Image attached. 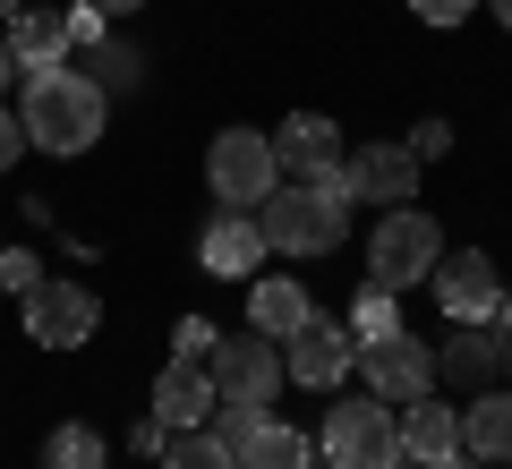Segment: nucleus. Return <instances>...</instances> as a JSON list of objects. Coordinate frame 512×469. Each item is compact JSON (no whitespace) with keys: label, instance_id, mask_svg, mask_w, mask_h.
<instances>
[{"label":"nucleus","instance_id":"obj_4","mask_svg":"<svg viewBox=\"0 0 512 469\" xmlns=\"http://www.w3.org/2000/svg\"><path fill=\"white\" fill-rule=\"evenodd\" d=\"M436 265H444V231L419 214V205H393V214L376 222V239H367V282L410 290V282H427Z\"/></svg>","mask_w":512,"mask_h":469},{"label":"nucleus","instance_id":"obj_32","mask_svg":"<svg viewBox=\"0 0 512 469\" xmlns=\"http://www.w3.org/2000/svg\"><path fill=\"white\" fill-rule=\"evenodd\" d=\"M163 444H171V427H163V418H146V427L128 435V452H146V461H163Z\"/></svg>","mask_w":512,"mask_h":469},{"label":"nucleus","instance_id":"obj_21","mask_svg":"<svg viewBox=\"0 0 512 469\" xmlns=\"http://www.w3.org/2000/svg\"><path fill=\"white\" fill-rule=\"evenodd\" d=\"M163 469H239V452L222 444L214 427H188V435H171V444H163Z\"/></svg>","mask_w":512,"mask_h":469},{"label":"nucleus","instance_id":"obj_16","mask_svg":"<svg viewBox=\"0 0 512 469\" xmlns=\"http://www.w3.org/2000/svg\"><path fill=\"white\" fill-rule=\"evenodd\" d=\"M274 163H282V180H316V171L342 163V128L316 120V111H291V120L274 128Z\"/></svg>","mask_w":512,"mask_h":469},{"label":"nucleus","instance_id":"obj_12","mask_svg":"<svg viewBox=\"0 0 512 469\" xmlns=\"http://www.w3.org/2000/svg\"><path fill=\"white\" fill-rule=\"evenodd\" d=\"M427 282H436V307L453 316V325H478V316H495V299H504V282H495V265H487L478 248L444 256V265L427 273Z\"/></svg>","mask_w":512,"mask_h":469},{"label":"nucleus","instance_id":"obj_5","mask_svg":"<svg viewBox=\"0 0 512 469\" xmlns=\"http://www.w3.org/2000/svg\"><path fill=\"white\" fill-rule=\"evenodd\" d=\"M325 469H402V427H393V401H342L325 410Z\"/></svg>","mask_w":512,"mask_h":469},{"label":"nucleus","instance_id":"obj_10","mask_svg":"<svg viewBox=\"0 0 512 469\" xmlns=\"http://www.w3.org/2000/svg\"><path fill=\"white\" fill-rule=\"evenodd\" d=\"M419 154H410V145H367V154H350V205H384V214H393V205H410L419 197Z\"/></svg>","mask_w":512,"mask_h":469},{"label":"nucleus","instance_id":"obj_33","mask_svg":"<svg viewBox=\"0 0 512 469\" xmlns=\"http://www.w3.org/2000/svg\"><path fill=\"white\" fill-rule=\"evenodd\" d=\"M9 77H18V52H9V35H0V94H9Z\"/></svg>","mask_w":512,"mask_h":469},{"label":"nucleus","instance_id":"obj_34","mask_svg":"<svg viewBox=\"0 0 512 469\" xmlns=\"http://www.w3.org/2000/svg\"><path fill=\"white\" fill-rule=\"evenodd\" d=\"M94 9H103V18H128V9H146V0H94Z\"/></svg>","mask_w":512,"mask_h":469},{"label":"nucleus","instance_id":"obj_2","mask_svg":"<svg viewBox=\"0 0 512 469\" xmlns=\"http://www.w3.org/2000/svg\"><path fill=\"white\" fill-rule=\"evenodd\" d=\"M256 231H265L274 256H333L342 231H350V197H325V188H308V180H282L274 197L256 205Z\"/></svg>","mask_w":512,"mask_h":469},{"label":"nucleus","instance_id":"obj_35","mask_svg":"<svg viewBox=\"0 0 512 469\" xmlns=\"http://www.w3.org/2000/svg\"><path fill=\"white\" fill-rule=\"evenodd\" d=\"M487 9H495V26H504V35H512V0H487Z\"/></svg>","mask_w":512,"mask_h":469},{"label":"nucleus","instance_id":"obj_15","mask_svg":"<svg viewBox=\"0 0 512 469\" xmlns=\"http://www.w3.org/2000/svg\"><path fill=\"white\" fill-rule=\"evenodd\" d=\"M9 52H18V77L35 69H69V9H43V0H26L18 18H9Z\"/></svg>","mask_w":512,"mask_h":469},{"label":"nucleus","instance_id":"obj_6","mask_svg":"<svg viewBox=\"0 0 512 469\" xmlns=\"http://www.w3.org/2000/svg\"><path fill=\"white\" fill-rule=\"evenodd\" d=\"M94 325H103V299H94L86 282H52V273H43V282L26 290V333H35L43 350L94 342Z\"/></svg>","mask_w":512,"mask_h":469},{"label":"nucleus","instance_id":"obj_18","mask_svg":"<svg viewBox=\"0 0 512 469\" xmlns=\"http://www.w3.org/2000/svg\"><path fill=\"white\" fill-rule=\"evenodd\" d=\"M308 316H316V307H308V290H299L291 273H265V282L248 290V325L265 333V342H291V333L308 325Z\"/></svg>","mask_w":512,"mask_h":469},{"label":"nucleus","instance_id":"obj_3","mask_svg":"<svg viewBox=\"0 0 512 469\" xmlns=\"http://www.w3.org/2000/svg\"><path fill=\"white\" fill-rule=\"evenodd\" d=\"M205 188H214V205H231V214H256V205L282 188L274 137H256V128H222L214 154H205Z\"/></svg>","mask_w":512,"mask_h":469},{"label":"nucleus","instance_id":"obj_31","mask_svg":"<svg viewBox=\"0 0 512 469\" xmlns=\"http://www.w3.org/2000/svg\"><path fill=\"white\" fill-rule=\"evenodd\" d=\"M18 154H26V120H18V111H0V171L18 163Z\"/></svg>","mask_w":512,"mask_h":469},{"label":"nucleus","instance_id":"obj_26","mask_svg":"<svg viewBox=\"0 0 512 469\" xmlns=\"http://www.w3.org/2000/svg\"><path fill=\"white\" fill-rule=\"evenodd\" d=\"M214 342H222V333L205 325V316H180V333H171V359H214Z\"/></svg>","mask_w":512,"mask_h":469},{"label":"nucleus","instance_id":"obj_9","mask_svg":"<svg viewBox=\"0 0 512 469\" xmlns=\"http://www.w3.org/2000/svg\"><path fill=\"white\" fill-rule=\"evenodd\" d=\"M282 367H291V384H308V393H325V384H342L350 367H359V333L333 325V316H308V325L282 342Z\"/></svg>","mask_w":512,"mask_h":469},{"label":"nucleus","instance_id":"obj_7","mask_svg":"<svg viewBox=\"0 0 512 469\" xmlns=\"http://www.w3.org/2000/svg\"><path fill=\"white\" fill-rule=\"evenodd\" d=\"M282 342H265V333H239V342H214V393L222 401H256V410H274V393H282Z\"/></svg>","mask_w":512,"mask_h":469},{"label":"nucleus","instance_id":"obj_19","mask_svg":"<svg viewBox=\"0 0 512 469\" xmlns=\"http://www.w3.org/2000/svg\"><path fill=\"white\" fill-rule=\"evenodd\" d=\"M461 452L470 461H512V393H478L461 410Z\"/></svg>","mask_w":512,"mask_h":469},{"label":"nucleus","instance_id":"obj_28","mask_svg":"<svg viewBox=\"0 0 512 469\" xmlns=\"http://www.w3.org/2000/svg\"><path fill=\"white\" fill-rule=\"evenodd\" d=\"M103 35H111V18L94 9V0H77V9H69V43H77V52H94Z\"/></svg>","mask_w":512,"mask_h":469},{"label":"nucleus","instance_id":"obj_23","mask_svg":"<svg viewBox=\"0 0 512 469\" xmlns=\"http://www.w3.org/2000/svg\"><path fill=\"white\" fill-rule=\"evenodd\" d=\"M137 69H146V60L128 52V43H111V35L94 43V52H86V77H94V86H103V94H111V86L128 94V86H137Z\"/></svg>","mask_w":512,"mask_h":469},{"label":"nucleus","instance_id":"obj_13","mask_svg":"<svg viewBox=\"0 0 512 469\" xmlns=\"http://www.w3.org/2000/svg\"><path fill=\"white\" fill-rule=\"evenodd\" d=\"M265 231H256V214H231L222 205L214 222H205V239H197V265L205 273H222V282H256V265H265Z\"/></svg>","mask_w":512,"mask_h":469},{"label":"nucleus","instance_id":"obj_1","mask_svg":"<svg viewBox=\"0 0 512 469\" xmlns=\"http://www.w3.org/2000/svg\"><path fill=\"white\" fill-rule=\"evenodd\" d=\"M103 111H111V94L86 69H35L18 120H26V145H43V154H86L103 137Z\"/></svg>","mask_w":512,"mask_h":469},{"label":"nucleus","instance_id":"obj_14","mask_svg":"<svg viewBox=\"0 0 512 469\" xmlns=\"http://www.w3.org/2000/svg\"><path fill=\"white\" fill-rule=\"evenodd\" d=\"M214 410H222V393H214V367H205V359H171L163 376H154V418H163L171 435L205 427Z\"/></svg>","mask_w":512,"mask_h":469},{"label":"nucleus","instance_id":"obj_20","mask_svg":"<svg viewBox=\"0 0 512 469\" xmlns=\"http://www.w3.org/2000/svg\"><path fill=\"white\" fill-rule=\"evenodd\" d=\"M239 469H308V435H299V427H274V418H265V427L239 444Z\"/></svg>","mask_w":512,"mask_h":469},{"label":"nucleus","instance_id":"obj_8","mask_svg":"<svg viewBox=\"0 0 512 469\" xmlns=\"http://www.w3.org/2000/svg\"><path fill=\"white\" fill-rule=\"evenodd\" d=\"M359 367H367V393L376 401H427L436 393V350L410 342V333H384V342H359Z\"/></svg>","mask_w":512,"mask_h":469},{"label":"nucleus","instance_id":"obj_27","mask_svg":"<svg viewBox=\"0 0 512 469\" xmlns=\"http://www.w3.org/2000/svg\"><path fill=\"white\" fill-rule=\"evenodd\" d=\"M35 282H43V265H35V256H26V248H0V290H18V299H26Z\"/></svg>","mask_w":512,"mask_h":469},{"label":"nucleus","instance_id":"obj_36","mask_svg":"<svg viewBox=\"0 0 512 469\" xmlns=\"http://www.w3.org/2000/svg\"><path fill=\"white\" fill-rule=\"evenodd\" d=\"M495 325H504V333H512V290H504V299H495Z\"/></svg>","mask_w":512,"mask_h":469},{"label":"nucleus","instance_id":"obj_11","mask_svg":"<svg viewBox=\"0 0 512 469\" xmlns=\"http://www.w3.org/2000/svg\"><path fill=\"white\" fill-rule=\"evenodd\" d=\"M436 376H453V384H495V376H512V333L495 325V316H478V325H453V342L436 350Z\"/></svg>","mask_w":512,"mask_h":469},{"label":"nucleus","instance_id":"obj_38","mask_svg":"<svg viewBox=\"0 0 512 469\" xmlns=\"http://www.w3.org/2000/svg\"><path fill=\"white\" fill-rule=\"evenodd\" d=\"M18 9H26V0H0V18H18Z\"/></svg>","mask_w":512,"mask_h":469},{"label":"nucleus","instance_id":"obj_29","mask_svg":"<svg viewBox=\"0 0 512 469\" xmlns=\"http://www.w3.org/2000/svg\"><path fill=\"white\" fill-rule=\"evenodd\" d=\"M444 145H453V128H444V120H419V128H410V154H419V163H436Z\"/></svg>","mask_w":512,"mask_h":469},{"label":"nucleus","instance_id":"obj_25","mask_svg":"<svg viewBox=\"0 0 512 469\" xmlns=\"http://www.w3.org/2000/svg\"><path fill=\"white\" fill-rule=\"evenodd\" d=\"M256 427H265V410H256V401H222V410H214V435H222V444H231V452L248 444Z\"/></svg>","mask_w":512,"mask_h":469},{"label":"nucleus","instance_id":"obj_22","mask_svg":"<svg viewBox=\"0 0 512 469\" xmlns=\"http://www.w3.org/2000/svg\"><path fill=\"white\" fill-rule=\"evenodd\" d=\"M350 333H359V342H384V333H402V290L367 282V290H359V307H350Z\"/></svg>","mask_w":512,"mask_h":469},{"label":"nucleus","instance_id":"obj_37","mask_svg":"<svg viewBox=\"0 0 512 469\" xmlns=\"http://www.w3.org/2000/svg\"><path fill=\"white\" fill-rule=\"evenodd\" d=\"M436 469H478V461H470V452H453V461H436Z\"/></svg>","mask_w":512,"mask_h":469},{"label":"nucleus","instance_id":"obj_24","mask_svg":"<svg viewBox=\"0 0 512 469\" xmlns=\"http://www.w3.org/2000/svg\"><path fill=\"white\" fill-rule=\"evenodd\" d=\"M43 469H103V435L94 427H60L43 444Z\"/></svg>","mask_w":512,"mask_h":469},{"label":"nucleus","instance_id":"obj_30","mask_svg":"<svg viewBox=\"0 0 512 469\" xmlns=\"http://www.w3.org/2000/svg\"><path fill=\"white\" fill-rule=\"evenodd\" d=\"M410 9H419L427 26H461V18H470V9H478V0H410Z\"/></svg>","mask_w":512,"mask_h":469},{"label":"nucleus","instance_id":"obj_17","mask_svg":"<svg viewBox=\"0 0 512 469\" xmlns=\"http://www.w3.org/2000/svg\"><path fill=\"white\" fill-rule=\"evenodd\" d=\"M453 452H461V410H444L436 393L410 401V418H402V461L436 469V461H453Z\"/></svg>","mask_w":512,"mask_h":469}]
</instances>
